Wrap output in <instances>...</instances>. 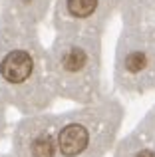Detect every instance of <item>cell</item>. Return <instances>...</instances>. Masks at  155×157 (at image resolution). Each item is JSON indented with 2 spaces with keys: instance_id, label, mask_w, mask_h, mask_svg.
I'll return each mask as SVG.
<instances>
[{
  "instance_id": "cell-1",
  "label": "cell",
  "mask_w": 155,
  "mask_h": 157,
  "mask_svg": "<svg viewBox=\"0 0 155 157\" xmlns=\"http://www.w3.org/2000/svg\"><path fill=\"white\" fill-rule=\"evenodd\" d=\"M88 141H89L88 129L80 123L64 125L58 133V147L64 157H78L80 153H84L88 147Z\"/></svg>"
},
{
  "instance_id": "cell-2",
  "label": "cell",
  "mask_w": 155,
  "mask_h": 157,
  "mask_svg": "<svg viewBox=\"0 0 155 157\" xmlns=\"http://www.w3.org/2000/svg\"><path fill=\"white\" fill-rule=\"evenodd\" d=\"M0 74L10 84H22L32 74V58L22 50L10 52L0 64Z\"/></svg>"
},
{
  "instance_id": "cell-3",
  "label": "cell",
  "mask_w": 155,
  "mask_h": 157,
  "mask_svg": "<svg viewBox=\"0 0 155 157\" xmlns=\"http://www.w3.org/2000/svg\"><path fill=\"white\" fill-rule=\"evenodd\" d=\"M30 153H32V157H54L56 155V147H54L52 137L46 135V133L38 135L30 145Z\"/></svg>"
},
{
  "instance_id": "cell-4",
  "label": "cell",
  "mask_w": 155,
  "mask_h": 157,
  "mask_svg": "<svg viewBox=\"0 0 155 157\" xmlns=\"http://www.w3.org/2000/svg\"><path fill=\"white\" fill-rule=\"evenodd\" d=\"M97 6V0H68V10L76 18H85L89 16Z\"/></svg>"
},
{
  "instance_id": "cell-5",
  "label": "cell",
  "mask_w": 155,
  "mask_h": 157,
  "mask_svg": "<svg viewBox=\"0 0 155 157\" xmlns=\"http://www.w3.org/2000/svg\"><path fill=\"white\" fill-rule=\"evenodd\" d=\"M84 64H85V52L80 50V48H72L64 56V68L68 72H78V70L84 68Z\"/></svg>"
},
{
  "instance_id": "cell-6",
  "label": "cell",
  "mask_w": 155,
  "mask_h": 157,
  "mask_svg": "<svg viewBox=\"0 0 155 157\" xmlns=\"http://www.w3.org/2000/svg\"><path fill=\"white\" fill-rule=\"evenodd\" d=\"M145 64H147V58H145V54L141 52H135V54H129L127 60H125V68L129 70V72H139V70L145 68Z\"/></svg>"
},
{
  "instance_id": "cell-7",
  "label": "cell",
  "mask_w": 155,
  "mask_h": 157,
  "mask_svg": "<svg viewBox=\"0 0 155 157\" xmlns=\"http://www.w3.org/2000/svg\"><path fill=\"white\" fill-rule=\"evenodd\" d=\"M135 157H155V153H153V151H139Z\"/></svg>"
}]
</instances>
